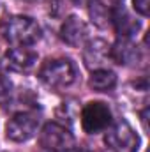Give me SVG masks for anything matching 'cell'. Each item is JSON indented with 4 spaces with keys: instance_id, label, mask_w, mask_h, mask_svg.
Here are the masks:
<instances>
[{
    "instance_id": "6",
    "label": "cell",
    "mask_w": 150,
    "mask_h": 152,
    "mask_svg": "<svg viewBox=\"0 0 150 152\" xmlns=\"http://www.w3.org/2000/svg\"><path fill=\"white\" fill-rule=\"evenodd\" d=\"M111 124V110L108 108V104L94 101L88 103L83 112H81V127L85 133L88 134H95L101 133L104 129H108Z\"/></svg>"
},
{
    "instance_id": "3",
    "label": "cell",
    "mask_w": 150,
    "mask_h": 152,
    "mask_svg": "<svg viewBox=\"0 0 150 152\" xmlns=\"http://www.w3.org/2000/svg\"><path fill=\"white\" fill-rule=\"evenodd\" d=\"M104 142L115 152H136L138 145H140L138 134L125 120H118L115 124H110V127L106 129Z\"/></svg>"
},
{
    "instance_id": "4",
    "label": "cell",
    "mask_w": 150,
    "mask_h": 152,
    "mask_svg": "<svg viewBox=\"0 0 150 152\" xmlns=\"http://www.w3.org/2000/svg\"><path fill=\"white\" fill-rule=\"evenodd\" d=\"M39 143L48 152H67L74 147V136L67 127L57 122H48L39 134Z\"/></svg>"
},
{
    "instance_id": "2",
    "label": "cell",
    "mask_w": 150,
    "mask_h": 152,
    "mask_svg": "<svg viewBox=\"0 0 150 152\" xmlns=\"http://www.w3.org/2000/svg\"><path fill=\"white\" fill-rule=\"evenodd\" d=\"M76 66L69 58H53V60H46L39 71V78L53 88H64L69 87L71 83L76 81Z\"/></svg>"
},
{
    "instance_id": "14",
    "label": "cell",
    "mask_w": 150,
    "mask_h": 152,
    "mask_svg": "<svg viewBox=\"0 0 150 152\" xmlns=\"http://www.w3.org/2000/svg\"><path fill=\"white\" fill-rule=\"evenodd\" d=\"M11 88H12V85H11L9 78L0 73V101H4V99L11 94Z\"/></svg>"
},
{
    "instance_id": "12",
    "label": "cell",
    "mask_w": 150,
    "mask_h": 152,
    "mask_svg": "<svg viewBox=\"0 0 150 152\" xmlns=\"http://www.w3.org/2000/svg\"><path fill=\"white\" fill-rule=\"evenodd\" d=\"M88 85L97 92H108L117 85V75L110 69H95L88 80Z\"/></svg>"
},
{
    "instance_id": "1",
    "label": "cell",
    "mask_w": 150,
    "mask_h": 152,
    "mask_svg": "<svg viewBox=\"0 0 150 152\" xmlns=\"http://www.w3.org/2000/svg\"><path fill=\"white\" fill-rule=\"evenodd\" d=\"M4 39L12 46H32L41 39V27L28 16H9L0 23Z\"/></svg>"
},
{
    "instance_id": "9",
    "label": "cell",
    "mask_w": 150,
    "mask_h": 152,
    "mask_svg": "<svg viewBox=\"0 0 150 152\" xmlns=\"http://www.w3.org/2000/svg\"><path fill=\"white\" fill-rule=\"evenodd\" d=\"M60 37L71 46H81L87 37H88V27L87 23L78 18V16H69L60 28Z\"/></svg>"
},
{
    "instance_id": "13",
    "label": "cell",
    "mask_w": 150,
    "mask_h": 152,
    "mask_svg": "<svg viewBox=\"0 0 150 152\" xmlns=\"http://www.w3.org/2000/svg\"><path fill=\"white\" fill-rule=\"evenodd\" d=\"M90 14H92L94 21H95L97 25H103V20L108 18V16H106V9H104V5H103L99 0H92V2H90Z\"/></svg>"
},
{
    "instance_id": "11",
    "label": "cell",
    "mask_w": 150,
    "mask_h": 152,
    "mask_svg": "<svg viewBox=\"0 0 150 152\" xmlns=\"http://www.w3.org/2000/svg\"><path fill=\"white\" fill-rule=\"evenodd\" d=\"M110 57L117 64H136L141 58V53L138 50V46L134 42H131V39H120L113 48H110Z\"/></svg>"
},
{
    "instance_id": "5",
    "label": "cell",
    "mask_w": 150,
    "mask_h": 152,
    "mask_svg": "<svg viewBox=\"0 0 150 152\" xmlns=\"http://www.w3.org/2000/svg\"><path fill=\"white\" fill-rule=\"evenodd\" d=\"M39 127V115L36 112H20L12 115L5 126V136L11 142L23 143L28 142Z\"/></svg>"
},
{
    "instance_id": "10",
    "label": "cell",
    "mask_w": 150,
    "mask_h": 152,
    "mask_svg": "<svg viewBox=\"0 0 150 152\" xmlns=\"http://www.w3.org/2000/svg\"><path fill=\"white\" fill-rule=\"evenodd\" d=\"M111 21H113V25H115V28H117V32H118V36L122 39H131L138 30H140V27H141L140 21L134 20V18L124 9L122 4H120V5H113Z\"/></svg>"
},
{
    "instance_id": "7",
    "label": "cell",
    "mask_w": 150,
    "mask_h": 152,
    "mask_svg": "<svg viewBox=\"0 0 150 152\" xmlns=\"http://www.w3.org/2000/svg\"><path fill=\"white\" fill-rule=\"evenodd\" d=\"M36 62H37V55L32 50H28L27 46H14V48H11L5 53L4 60H2L4 67H7L11 71H16V73L30 71L36 66Z\"/></svg>"
},
{
    "instance_id": "8",
    "label": "cell",
    "mask_w": 150,
    "mask_h": 152,
    "mask_svg": "<svg viewBox=\"0 0 150 152\" xmlns=\"http://www.w3.org/2000/svg\"><path fill=\"white\" fill-rule=\"evenodd\" d=\"M110 57V46L106 41H101V39H94V41H88V44L85 46V51H83V60L87 64V67L90 69H104L103 66L108 62Z\"/></svg>"
},
{
    "instance_id": "17",
    "label": "cell",
    "mask_w": 150,
    "mask_h": 152,
    "mask_svg": "<svg viewBox=\"0 0 150 152\" xmlns=\"http://www.w3.org/2000/svg\"><path fill=\"white\" fill-rule=\"evenodd\" d=\"M67 152H71V151H67Z\"/></svg>"
},
{
    "instance_id": "15",
    "label": "cell",
    "mask_w": 150,
    "mask_h": 152,
    "mask_svg": "<svg viewBox=\"0 0 150 152\" xmlns=\"http://www.w3.org/2000/svg\"><path fill=\"white\" fill-rule=\"evenodd\" d=\"M134 4V11L140 12L141 16H149L150 11V0H133Z\"/></svg>"
},
{
    "instance_id": "16",
    "label": "cell",
    "mask_w": 150,
    "mask_h": 152,
    "mask_svg": "<svg viewBox=\"0 0 150 152\" xmlns=\"http://www.w3.org/2000/svg\"><path fill=\"white\" fill-rule=\"evenodd\" d=\"M28 2H32V0H28Z\"/></svg>"
}]
</instances>
